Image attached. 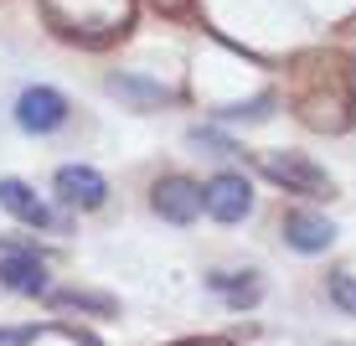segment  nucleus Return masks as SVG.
Segmentation results:
<instances>
[{
    "instance_id": "nucleus-11",
    "label": "nucleus",
    "mask_w": 356,
    "mask_h": 346,
    "mask_svg": "<svg viewBox=\"0 0 356 346\" xmlns=\"http://www.w3.org/2000/svg\"><path fill=\"white\" fill-rule=\"evenodd\" d=\"M47 305L52 310H83V315H119L114 294H93V290H47Z\"/></svg>"
},
{
    "instance_id": "nucleus-8",
    "label": "nucleus",
    "mask_w": 356,
    "mask_h": 346,
    "mask_svg": "<svg viewBox=\"0 0 356 346\" xmlns=\"http://www.w3.org/2000/svg\"><path fill=\"white\" fill-rule=\"evenodd\" d=\"M284 243L300 253H325L336 243V222L321 212H284Z\"/></svg>"
},
{
    "instance_id": "nucleus-4",
    "label": "nucleus",
    "mask_w": 356,
    "mask_h": 346,
    "mask_svg": "<svg viewBox=\"0 0 356 346\" xmlns=\"http://www.w3.org/2000/svg\"><path fill=\"white\" fill-rule=\"evenodd\" d=\"M150 207H155V217L186 228V222L202 217V187H196L191 176H161L150 187Z\"/></svg>"
},
{
    "instance_id": "nucleus-16",
    "label": "nucleus",
    "mask_w": 356,
    "mask_h": 346,
    "mask_svg": "<svg viewBox=\"0 0 356 346\" xmlns=\"http://www.w3.org/2000/svg\"><path fill=\"white\" fill-rule=\"evenodd\" d=\"M31 331H0V346H26Z\"/></svg>"
},
{
    "instance_id": "nucleus-17",
    "label": "nucleus",
    "mask_w": 356,
    "mask_h": 346,
    "mask_svg": "<svg viewBox=\"0 0 356 346\" xmlns=\"http://www.w3.org/2000/svg\"><path fill=\"white\" fill-rule=\"evenodd\" d=\"M155 6H161V10H165V16H181V10H186V6H191V0H155Z\"/></svg>"
},
{
    "instance_id": "nucleus-2",
    "label": "nucleus",
    "mask_w": 356,
    "mask_h": 346,
    "mask_svg": "<svg viewBox=\"0 0 356 346\" xmlns=\"http://www.w3.org/2000/svg\"><path fill=\"white\" fill-rule=\"evenodd\" d=\"M259 166H264V176L274 181V187H284V191H294V196H310V202H330V196H336L330 171L315 166V160L300 155V150H268Z\"/></svg>"
},
{
    "instance_id": "nucleus-6",
    "label": "nucleus",
    "mask_w": 356,
    "mask_h": 346,
    "mask_svg": "<svg viewBox=\"0 0 356 346\" xmlns=\"http://www.w3.org/2000/svg\"><path fill=\"white\" fill-rule=\"evenodd\" d=\"M52 187H57V202L72 207V212H93V207L108 202V181L93 166H63Z\"/></svg>"
},
{
    "instance_id": "nucleus-1",
    "label": "nucleus",
    "mask_w": 356,
    "mask_h": 346,
    "mask_svg": "<svg viewBox=\"0 0 356 346\" xmlns=\"http://www.w3.org/2000/svg\"><path fill=\"white\" fill-rule=\"evenodd\" d=\"M289 104L310 129L346 134L356 125V78H351L346 57H336V52L305 57L289 78Z\"/></svg>"
},
{
    "instance_id": "nucleus-14",
    "label": "nucleus",
    "mask_w": 356,
    "mask_h": 346,
    "mask_svg": "<svg viewBox=\"0 0 356 346\" xmlns=\"http://www.w3.org/2000/svg\"><path fill=\"white\" fill-rule=\"evenodd\" d=\"M191 145H212L217 155H227V150H232V140H222V134H212V129H196V134H191Z\"/></svg>"
},
{
    "instance_id": "nucleus-5",
    "label": "nucleus",
    "mask_w": 356,
    "mask_h": 346,
    "mask_svg": "<svg viewBox=\"0 0 356 346\" xmlns=\"http://www.w3.org/2000/svg\"><path fill=\"white\" fill-rule=\"evenodd\" d=\"M67 98L57 93V88H26L16 98V125L26 129V134H52V129H63L67 125Z\"/></svg>"
},
{
    "instance_id": "nucleus-15",
    "label": "nucleus",
    "mask_w": 356,
    "mask_h": 346,
    "mask_svg": "<svg viewBox=\"0 0 356 346\" xmlns=\"http://www.w3.org/2000/svg\"><path fill=\"white\" fill-rule=\"evenodd\" d=\"M170 346H232L227 336H186V341H170Z\"/></svg>"
},
{
    "instance_id": "nucleus-13",
    "label": "nucleus",
    "mask_w": 356,
    "mask_h": 346,
    "mask_svg": "<svg viewBox=\"0 0 356 346\" xmlns=\"http://www.w3.org/2000/svg\"><path fill=\"white\" fill-rule=\"evenodd\" d=\"M330 300L346 315H356V274H330Z\"/></svg>"
},
{
    "instance_id": "nucleus-10",
    "label": "nucleus",
    "mask_w": 356,
    "mask_h": 346,
    "mask_svg": "<svg viewBox=\"0 0 356 346\" xmlns=\"http://www.w3.org/2000/svg\"><path fill=\"white\" fill-rule=\"evenodd\" d=\"M207 284L222 294L232 310H253V305L264 300V279L259 274H207Z\"/></svg>"
},
{
    "instance_id": "nucleus-7",
    "label": "nucleus",
    "mask_w": 356,
    "mask_h": 346,
    "mask_svg": "<svg viewBox=\"0 0 356 346\" xmlns=\"http://www.w3.org/2000/svg\"><path fill=\"white\" fill-rule=\"evenodd\" d=\"M0 207H6L16 222H26V228H42V233H52L57 228V217H52V207L36 196L26 181H16V176H6L0 181Z\"/></svg>"
},
{
    "instance_id": "nucleus-3",
    "label": "nucleus",
    "mask_w": 356,
    "mask_h": 346,
    "mask_svg": "<svg viewBox=\"0 0 356 346\" xmlns=\"http://www.w3.org/2000/svg\"><path fill=\"white\" fill-rule=\"evenodd\" d=\"M202 212L217 217V222H243L253 212V187L248 176H232V171H222V176H212L202 187Z\"/></svg>"
},
{
    "instance_id": "nucleus-9",
    "label": "nucleus",
    "mask_w": 356,
    "mask_h": 346,
    "mask_svg": "<svg viewBox=\"0 0 356 346\" xmlns=\"http://www.w3.org/2000/svg\"><path fill=\"white\" fill-rule=\"evenodd\" d=\"M0 284L6 290H16V294H47V264H42V253H6L0 258Z\"/></svg>"
},
{
    "instance_id": "nucleus-12",
    "label": "nucleus",
    "mask_w": 356,
    "mask_h": 346,
    "mask_svg": "<svg viewBox=\"0 0 356 346\" xmlns=\"http://www.w3.org/2000/svg\"><path fill=\"white\" fill-rule=\"evenodd\" d=\"M108 88L134 98V104H161V98H165V88H150V83H134V78H108Z\"/></svg>"
}]
</instances>
